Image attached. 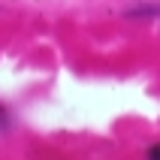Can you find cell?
Segmentation results:
<instances>
[{
	"label": "cell",
	"instance_id": "1",
	"mask_svg": "<svg viewBox=\"0 0 160 160\" xmlns=\"http://www.w3.org/2000/svg\"><path fill=\"white\" fill-rule=\"evenodd\" d=\"M127 15L130 18H151V15H160V6H148V3H145V6H133V9H127Z\"/></svg>",
	"mask_w": 160,
	"mask_h": 160
},
{
	"label": "cell",
	"instance_id": "2",
	"mask_svg": "<svg viewBox=\"0 0 160 160\" xmlns=\"http://www.w3.org/2000/svg\"><path fill=\"white\" fill-rule=\"evenodd\" d=\"M148 157H160V145H154V148H148Z\"/></svg>",
	"mask_w": 160,
	"mask_h": 160
},
{
	"label": "cell",
	"instance_id": "3",
	"mask_svg": "<svg viewBox=\"0 0 160 160\" xmlns=\"http://www.w3.org/2000/svg\"><path fill=\"white\" fill-rule=\"evenodd\" d=\"M0 127H6V118H3V106H0Z\"/></svg>",
	"mask_w": 160,
	"mask_h": 160
}]
</instances>
